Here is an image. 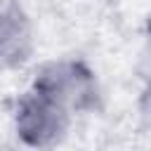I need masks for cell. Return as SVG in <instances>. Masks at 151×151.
Instances as JSON below:
<instances>
[{
  "mask_svg": "<svg viewBox=\"0 0 151 151\" xmlns=\"http://www.w3.org/2000/svg\"><path fill=\"white\" fill-rule=\"evenodd\" d=\"M31 90L64 106L68 113H87L99 106L101 90L94 68L83 59H52L38 66Z\"/></svg>",
  "mask_w": 151,
  "mask_h": 151,
  "instance_id": "1",
  "label": "cell"
},
{
  "mask_svg": "<svg viewBox=\"0 0 151 151\" xmlns=\"http://www.w3.org/2000/svg\"><path fill=\"white\" fill-rule=\"evenodd\" d=\"M71 120L73 113L31 87L14 106V132L24 146L35 151L59 146L71 130Z\"/></svg>",
  "mask_w": 151,
  "mask_h": 151,
  "instance_id": "2",
  "label": "cell"
},
{
  "mask_svg": "<svg viewBox=\"0 0 151 151\" xmlns=\"http://www.w3.org/2000/svg\"><path fill=\"white\" fill-rule=\"evenodd\" d=\"M33 52L35 28L31 14L14 0H0V68H21Z\"/></svg>",
  "mask_w": 151,
  "mask_h": 151,
  "instance_id": "3",
  "label": "cell"
},
{
  "mask_svg": "<svg viewBox=\"0 0 151 151\" xmlns=\"http://www.w3.org/2000/svg\"><path fill=\"white\" fill-rule=\"evenodd\" d=\"M139 118L151 130V83L142 90V97H139Z\"/></svg>",
  "mask_w": 151,
  "mask_h": 151,
  "instance_id": "4",
  "label": "cell"
},
{
  "mask_svg": "<svg viewBox=\"0 0 151 151\" xmlns=\"http://www.w3.org/2000/svg\"><path fill=\"white\" fill-rule=\"evenodd\" d=\"M149 40H151V19H149Z\"/></svg>",
  "mask_w": 151,
  "mask_h": 151,
  "instance_id": "5",
  "label": "cell"
}]
</instances>
